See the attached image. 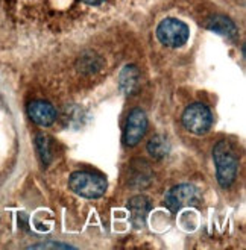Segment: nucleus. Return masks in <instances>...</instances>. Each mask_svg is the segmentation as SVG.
Segmentation results:
<instances>
[{"mask_svg": "<svg viewBox=\"0 0 246 250\" xmlns=\"http://www.w3.org/2000/svg\"><path fill=\"white\" fill-rule=\"evenodd\" d=\"M213 158L216 163V173H218V182L222 188L233 185L239 170V161L236 152L228 141H219L213 150Z\"/></svg>", "mask_w": 246, "mask_h": 250, "instance_id": "1", "label": "nucleus"}, {"mask_svg": "<svg viewBox=\"0 0 246 250\" xmlns=\"http://www.w3.org/2000/svg\"><path fill=\"white\" fill-rule=\"evenodd\" d=\"M70 189L85 199H99L105 194L107 181L90 171H76L70 176Z\"/></svg>", "mask_w": 246, "mask_h": 250, "instance_id": "2", "label": "nucleus"}, {"mask_svg": "<svg viewBox=\"0 0 246 250\" xmlns=\"http://www.w3.org/2000/svg\"><path fill=\"white\" fill-rule=\"evenodd\" d=\"M190 35L189 26L178 19H166L157 27V38L167 47H181Z\"/></svg>", "mask_w": 246, "mask_h": 250, "instance_id": "3", "label": "nucleus"}, {"mask_svg": "<svg viewBox=\"0 0 246 250\" xmlns=\"http://www.w3.org/2000/svg\"><path fill=\"white\" fill-rule=\"evenodd\" d=\"M184 127L195 135H204L210 130L213 117L210 109L202 104H193L182 114Z\"/></svg>", "mask_w": 246, "mask_h": 250, "instance_id": "4", "label": "nucleus"}, {"mask_svg": "<svg viewBox=\"0 0 246 250\" xmlns=\"http://www.w3.org/2000/svg\"><path fill=\"white\" fill-rule=\"evenodd\" d=\"M199 200L198 189L193 185L189 184H181L173 187L172 189L167 191L166 194V207L172 212H178L185 207H190V205H196Z\"/></svg>", "mask_w": 246, "mask_h": 250, "instance_id": "5", "label": "nucleus"}, {"mask_svg": "<svg viewBox=\"0 0 246 250\" xmlns=\"http://www.w3.org/2000/svg\"><path fill=\"white\" fill-rule=\"evenodd\" d=\"M148 129V117L144 114V111L135 108L129 112L128 120H126V126H125V135L123 140L126 143V146H137L141 138L146 134Z\"/></svg>", "mask_w": 246, "mask_h": 250, "instance_id": "6", "label": "nucleus"}, {"mask_svg": "<svg viewBox=\"0 0 246 250\" xmlns=\"http://www.w3.org/2000/svg\"><path fill=\"white\" fill-rule=\"evenodd\" d=\"M27 114L31 117V120L38 126H50L56 120V111L53 105L45 100H34L27 106Z\"/></svg>", "mask_w": 246, "mask_h": 250, "instance_id": "7", "label": "nucleus"}, {"mask_svg": "<svg viewBox=\"0 0 246 250\" xmlns=\"http://www.w3.org/2000/svg\"><path fill=\"white\" fill-rule=\"evenodd\" d=\"M71 0H45V6L52 20V26H68Z\"/></svg>", "mask_w": 246, "mask_h": 250, "instance_id": "8", "label": "nucleus"}, {"mask_svg": "<svg viewBox=\"0 0 246 250\" xmlns=\"http://www.w3.org/2000/svg\"><path fill=\"white\" fill-rule=\"evenodd\" d=\"M128 208L131 211V223L134 225V228L140 229L144 226V222H146V215L149 214L151 205L149 200L144 196H135L129 200Z\"/></svg>", "mask_w": 246, "mask_h": 250, "instance_id": "9", "label": "nucleus"}, {"mask_svg": "<svg viewBox=\"0 0 246 250\" xmlns=\"http://www.w3.org/2000/svg\"><path fill=\"white\" fill-rule=\"evenodd\" d=\"M208 29L210 31H214L221 35H228V37H234L237 34V27L236 24L231 21L229 19L226 17H222V16H214L213 19H210L208 21Z\"/></svg>", "mask_w": 246, "mask_h": 250, "instance_id": "10", "label": "nucleus"}, {"mask_svg": "<svg viewBox=\"0 0 246 250\" xmlns=\"http://www.w3.org/2000/svg\"><path fill=\"white\" fill-rule=\"evenodd\" d=\"M138 81V71L134 65H128L123 68L119 78V85L125 93H131Z\"/></svg>", "mask_w": 246, "mask_h": 250, "instance_id": "11", "label": "nucleus"}, {"mask_svg": "<svg viewBox=\"0 0 246 250\" xmlns=\"http://www.w3.org/2000/svg\"><path fill=\"white\" fill-rule=\"evenodd\" d=\"M170 150V146L167 143V140L161 135H155L149 143H148V152L151 156L157 158V159H161L164 158Z\"/></svg>", "mask_w": 246, "mask_h": 250, "instance_id": "12", "label": "nucleus"}, {"mask_svg": "<svg viewBox=\"0 0 246 250\" xmlns=\"http://www.w3.org/2000/svg\"><path fill=\"white\" fill-rule=\"evenodd\" d=\"M35 144H37V150L40 153V158L43 159V163L49 164L50 163V144H49V138L46 135H37L35 138Z\"/></svg>", "mask_w": 246, "mask_h": 250, "instance_id": "13", "label": "nucleus"}, {"mask_svg": "<svg viewBox=\"0 0 246 250\" xmlns=\"http://www.w3.org/2000/svg\"><path fill=\"white\" fill-rule=\"evenodd\" d=\"M31 249H75V247L68 244H61V243H43V244L31 246Z\"/></svg>", "mask_w": 246, "mask_h": 250, "instance_id": "14", "label": "nucleus"}]
</instances>
